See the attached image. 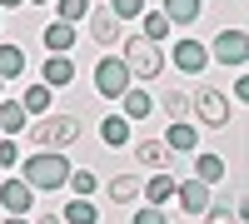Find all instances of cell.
<instances>
[{
    "label": "cell",
    "instance_id": "d4e9b609",
    "mask_svg": "<svg viewBox=\"0 0 249 224\" xmlns=\"http://www.w3.org/2000/svg\"><path fill=\"white\" fill-rule=\"evenodd\" d=\"M20 75H25V50L0 45V80H20Z\"/></svg>",
    "mask_w": 249,
    "mask_h": 224
},
{
    "label": "cell",
    "instance_id": "3957f363",
    "mask_svg": "<svg viewBox=\"0 0 249 224\" xmlns=\"http://www.w3.org/2000/svg\"><path fill=\"white\" fill-rule=\"evenodd\" d=\"M190 110L199 115V125L204 130H224V125H230V95H224V90H214V85H199V90H190Z\"/></svg>",
    "mask_w": 249,
    "mask_h": 224
},
{
    "label": "cell",
    "instance_id": "7a4b0ae2",
    "mask_svg": "<svg viewBox=\"0 0 249 224\" xmlns=\"http://www.w3.org/2000/svg\"><path fill=\"white\" fill-rule=\"evenodd\" d=\"M25 139L35 150H70L80 139V120L75 115H35V125H25Z\"/></svg>",
    "mask_w": 249,
    "mask_h": 224
},
{
    "label": "cell",
    "instance_id": "e0dca14e",
    "mask_svg": "<svg viewBox=\"0 0 249 224\" xmlns=\"http://www.w3.org/2000/svg\"><path fill=\"white\" fill-rule=\"evenodd\" d=\"M60 219H65V224H100V205H95L90 194H75L70 205L60 209Z\"/></svg>",
    "mask_w": 249,
    "mask_h": 224
},
{
    "label": "cell",
    "instance_id": "5bb4252c",
    "mask_svg": "<svg viewBox=\"0 0 249 224\" xmlns=\"http://www.w3.org/2000/svg\"><path fill=\"white\" fill-rule=\"evenodd\" d=\"M25 125H30V115H25V105H20L15 95H10V100L0 95V135H15V139H20V135H25Z\"/></svg>",
    "mask_w": 249,
    "mask_h": 224
},
{
    "label": "cell",
    "instance_id": "4fadbf2b",
    "mask_svg": "<svg viewBox=\"0 0 249 224\" xmlns=\"http://www.w3.org/2000/svg\"><path fill=\"white\" fill-rule=\"evenodd\" d=\"M140 194H144V205H170V199H175V174L170 170H155L150 179H144V185H140Z\"/></svg>",
    "mask_w": 249,
    "mask_h": 224
},
{
    "label": "cell",
    "instance_id": "603a6c76",
    "mask_svg": "<svg viewBox=\"0 0 249 224\" xmlns=\"http://www.w3.org/2000/svg\"><path fill=\"white\" fill-rule=\"evenodd\" d=\"M164 20H170V25H195L199 20V0H164Z\"/></svg>",
    "mask_w": 249,
    "mask_h": 224
},
{
    "label": "cell",
    "instance_id": "ffe728a7",
    "mask_svg": "<svg viewBox=\"0 0 249 224\" xmlns=\"http://www.w3.org/2000/svg\"><path fill=\"white\" fill-rule=\"evenodd\" d=\"M120 100H124V120H130V125H144V120H150V110H155V100L144 95V90H135V85L124 90Z\"/></svg>",
    "mask_w": 249,
    "mask_h": 224
},
{
    "label": "cell",
    "instance_id": "8992f818",
    "mask_svg": "<svg viewBox=\"0 0 249 224\" xmlns=\"http://www.w3.org/2000/svg\"><path fill=\"white\" fill-rule=\"evenodd\" d=\"M204 50H210V60H219V65H244V60H249V35L239 25L234 30H214V40Z\"/></svg>",
    "mask_w": 249,
    "mask_h": 224
},
{
    "label": "cell",
    "instance_id": "ac0fdd59",
    "mask_svg": "<svg viewBox=\"0 0 249 224\" xmlns=\"http://www.w3.org/2000/svg\"><path fill=\"white\" fill-rule=\"evenodd\" d=\"M45 50L50 55L75 50V25H70V20H50V25H45Z\"/></svg>",
    "mask_w": 249,
    "mask_h": 224
},
{
    "label": "cell",
    "instance_id": "d6a6232c",
    "mask_svg": "<svg viewBox=\"0 0 249 224\" xmlns=\"http://www.w3.org/2000/svg\"><path fill=\"white\" fill-rule=\"evenodd\" d=\"M30 224H65V219H60V214H35Z\"/></svg>",
    "mask_w": 249,
    "mask_h": 224
},
{
    "label": "cell",
    "instance_id": "484cf974",
    "mask_svg": "<svg viewBox=\"0 0 249 224\" xmlns=\"http://www.w3.org/2000/svg\"><path fill=\"white\" fill-rule=\"evenodd\" d=\"M65 190H70V194H95V190H100V174H95V170H70Z\"/></svg>",
    "mask_w": 249,
    "mask_h": 224
},
{
    "label": "cell",
    "instance_id": "1f68e13d",
    "mask_svg": "<svg viewBox=\"0 0 249 224\" xmlns=\"http://www.w3.org/2000/svg\"><path fill=\"white\" fill-rule=\"evenodd\" d=\"M130 224H170V214H164L160 205H144V209H135V214H130Z\"/></svg>",
    "mask_w": 249,
    "mask_h": 224
},
{
    "label": "cell",
    "instance_id": "9a60e30c",
    "mask_svg": "<svg viewBox=\"0 0 249 224\" xmlns=\"http://www.w3.org/2000/svg\"><path fill=\"white\" fill-rule=\"evenodd\" d=\"M40 80H45L50 90L75 85V60H70V55H50V60H45V70H40Z\"/></svg>",
    "mask_w": 249,
    "mask_h": 224
},
{
    "label": "cell",
    "instance_id": "52a82bcc",
    "mask_svg": "<svg viewBox=\"0 0 249 224\" xmlns=\"http://www.w3.org/2000/svg\"><path fill=\"white\" fill-rule=\"evenodd\" d=\"M170 60L179 65V75H204V65H210V50H204L195 35H179L175 50H170Z\"/></svg>",
    "mask_w": 249,
    "mask_h": 224
},
{
    "label": "cell",
    "instance_id": "2e32d148",
    "mask_svg": "<svg viewBox=\"0 0 249 224\" xmlns=\"http://www.w3.org/2000/svg\"><path fill=\"white\" fill-rule=\"evenodd\" d=\"M15 100H20V105H25V115L35 120V115H50V105H55V90L45 85V80H40V85H25Z\"/></svg>",
    "mask_w": 249,
    "mask_h": 224
},
{
    "label": "cell",
    "instance_id": "74e56055",
    "mask_svg": "<svg viewBox=\"0 0 249 224\" xmlns=\"http://www.w3.org/2000/svg\"><path fill=\"white\" fill-rule=\"evenodd\" d=\"M0 20H5V10H0Z\"/></svg>",
    "mask_w": 249,
    "mask_h": 224
},
{
    "label": "cell",
    "instance_id": "4dcf8cb0",
    "mask_svg": "<svg viewBox=\"0 0 249 224\" xmlns=\"http://www.w3.org/2000/svg\"><path fill=\"white\" fill-rule=\"evenodd\" d=\"M204 224H239V209H230V205H210V209H204Z\"/></svg>",
    "mask_w": 249,
    "mask_h": 224
},
{
    "label": "cell",
    "instance_id": "4316f807",
    "mask_svg": "<svg viewBox=\"0 0 249 224\" xmlns=\"http://www.w3.org/2000/svg\"><path fill=\"white\" fill-rule=\"evenodd\" d=\"M55 10H60V20H70V25H80V20L90 15V0H60Z\"/></svg>",
    "mask_w": 249,
    "mask_h": 224
},
{
    "label": "cell",
    "instance_id": "5b68a950",
    "mask_svg": "<svg viewBox=\"0 0 249 224\" xmlns=\"http://www.w3.org/2000/svg\"><path fill=\"white\" fill-rule=\"evenodd\" d=\"M124 65H130L135 80H160V75H164V55H160V45H150L144 35H135L130 45H124Z\"/></svg>",
    "mask_w": 249,
    "mask_h": 224
},
{
    "label": "cell",
    "instance_id": "277c9868",
    "mask_svg": "<svg viewBox=\"0 0 249 224\" xmlns=\"http://www.w3.org/2000/svg\"><path fill=\"white\" fill-rule=\"evenodd\" d=\"M130 85H135V75H130V65H124V55H100V65H95V90H100V100H120Z\"/></svg>",
    "mask_w": 249,
    "mask_h": 224
},
{
    "label": "cell",
    "instance_id": "6da1fadb",
    "mask_svg": "<svg viewBox=\"0 0 249 224\" xmlns=\"http://www.w3.org/2000/svg\"><path fill=\"white\" fill-rule=\"evenodd\" d=\"M70 159H65V150H30V159L20 165V179L40 194V190H65V179H70Z\"/></svg>",
    "mask_w": 249,
    "mask_h": 224
},
{
    "label": "cell",
    "instance_id": "30bf717a",
    "mask_svg": "<svg viewBox=\"0 0 249 224\" xmlns=\"http://www.w3.org/2000/svg\"><path fill=\"white\" fill-rule=\"evenodd\" d=\"M85 20H90V40H95V45H105V50L120 45V20L110 15V5H105V10H95V5H90Z\"/></svg>",
    "mask_w": 249,
    "mask_h": 224
},
{
    "label": "cell",
    "instance_id": "e575fe53",
    "mask_svg": "<svg viewBox=\"0 0 249 224\" xmlns=\"http://www.w3.org/2000/svg\"><path fill=\"white\" fill-rule=\"evenodd\" d=\"M15 5H25V0H0V10H15Z\"/></svg>",
    "mask_w": 249,
    "mask_h": 224
},
{
    "label": "cell",
    "instance_id": "cb8c5ba5",
    "mask_svg": "<svg viewBox=\"0 0 249 224\" xmlns=\"http://www.w3.org/2000/svg\"><path fill=\"white\" fill-rule=\"evenodd\" d=\"M195 179H204V185L214 190L219 179H224V159H219V155H199V150H195Z\"/></svg>",
    "mask_w": 249,
    "mask_h": 224
},
{
    "label": "cell",
    "instance_id": "d590c367",
    "mask_svg": "<svg viewBox=\"0 0 249 224\" xmlns=\"http://www.w3.org/2000/svg\"><path fill=\"white\" fill-rule=\"evenodd\" d=\"M30 5H50V0H30Z\"/></svg>",
    "mask_w": 249,
    "mask_h": 224
},
{
    "label": "cell",
    "instance_id": "9c48e42d",
    "mask_svg": "<svg viewBox=\"0 0 249 224\" xmlns=\"http://www.w3.org/2000/svg\"><path fill=\"white\" fill-rule=\"evenodd\" d=\"M0 209H10V214H30V209H35V190H30L20 174H10L5 185H0Z\"/></svg>",
    "mask_w": 249,
    "mask_h": 224
},
{
    "label": "cell",
    "instance_id": "7402d4cb",
    "mask_svg": "<svg viewBox=\"0 0 249 224\" xmlns=\"http://www.w3.org/2000/svg\"><path fill=\"white\" fill-rule=\"evenodd\" d=\"M105 194L115 199V205H130V199H140V170H130V174H115L110 185H105Z\"/></svg>",
    "mask_w": 249,
    "mask_h": 224
},
{
    "label": "cell",
    "instance_id": "f1b7e54d",
    "mask_svg": "<svg viewBox=\"0 0 249 224\" xmlns=\"http://www.w3.org/2000/svg\"><path fill=\"white\" fill-rule=\"evenodd\" d=\"M110 15L115 20H140L144 15V0H110Z\"/></svg>",
    "mask_w": 249,
    "mask_h": 224
},
{
    "label": "cell",
    "instance_id": "8fae6325",
    "mask_svg": "<svg viewBox=\"0 0 249 224\" xmlns=\"http://www.w3.org/2000/svg\"><path fill=\"white\" fill-rule=\"evenodd\" d=\"M135 165H144V170H175V155H170L164 139H140L135 145Z\"/></svg>",
    "mask_w": 249,
    "mask_h": 224
},
{
    "label": "cell",
    "instance_id": "f546056e",
    "mask_svg": "<svg viewBox=\"0 0 249 224\" xmlns=\"http://www.w3.org/2000/svg\"><path fill=\"white\" fill-rule=\"evenodd\" d=\"M164 110H170V120H184V115H190V95L170 90V95H164Z\"/></svg>",
    "mask_w": 249,
    "mask_h": 224
},
{
    "label": "cell",
    "instance_id": "836d02e7",
    "mask_svg": "<svg viewBox=\"0 0 249 224\" xmlns=\"http://www.w3.org/2000/svg\"><path fill=\"white\" fill-rule=\"evenodd\" d=\"M0 224H30V214H5Z\"/></svg>",
    "mask_w": 249,
    "mask_h": 224
},
{
    "label": "cell",
    "instance_id": "83f0119b",
    "mask_svg": "<svg viewBox=\"0 0 249 224\" xmlns=\"http://www.w3.org/2000/svg\"><path fill=\"white\" fill-rule=\"evenodd\" d=\"M15 165H20V139L0 135V170H15Z\"/></svg>",
    "mask_w": 249,
    "mask_h": 224
},
{
    "label": "cell",
    "instance_id": "ba28073f",
    "mask_svg": "<svg viewBox=\"0 0 249 224\" xmlns=\"http://www.w3.org/2000/svg\"><path fill=\"white\" fill-rule=\"evenodd\" d=\"M175 199H179V214H204V209H210L214 205V199H210V185H204V179H175Z\"/></svg>",
    "mask_w": 249,
    "mask_h": 224
},
{
    "label": "cell",
    "instance_id": "7c38bea8",
    "mask_svg": "<svg viewBox=\"0 0 249 224\" xmlns=\"http://www.w3.org/2000/svg\"><path fill=\"white\" fill-rule=\"evenodd\" d=\"M164 145H170V155H195V150H199V130L190 125V120H170Z\"/></svg>",
    "mask_w": 249,
    "mask_h": 224
},
{
    "label": "cell",
    "instance_id": "8d00e7d4",
    "mask_svg": "<svg viewBox=\"0 0 249 224\" xmlns=\"http://www.w3.org/2000/svg\"><path fill=\"white\" fill-rule=\"evenodd\" d=\"M0 95H5V80H0Z\"/></svg>",
    "mask_w": 249,
    "mask_h": 224
},
{
    "label": "cell",
    "instance_id": "d6986e66",
    "mask_svg": "<svg viewBox=\"0 0 249 224\" xmlns=\"http://www.w3.org/2000/svg\"><path fill=\"white\" fill-rule=\"evenodd\" d=\"M100 139H105L110 150H124V145H130V120H124V115H105V120H100Z\"/></svg>",
    "mask_w": 249,
    "mask_h": 224
},
{
    "label": "cell",
    "instance_id": "44dd1931",
    "mask_svg": "<svg viewBox=\"0 0 249 224\" xmlns=\"http://www.w3.org/2000/svg\"><path fill=\"white\" fill-rule=\"evenodd\" d=\"M170 30H175V25L164 20V10H144V15H140V35L150 40V45H164V40H170Z\"/></svg>",
    "mask_w": 249,
    "mask_h": 224
}]
</instances>
